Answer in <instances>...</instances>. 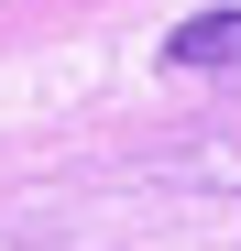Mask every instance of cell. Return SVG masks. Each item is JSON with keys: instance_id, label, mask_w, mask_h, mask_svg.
<instances>
[{"instance_id": "cell-1", "label": "cell", "mask_w": 241, "mask_h": 251, "mask_svg": "<svg viewBox=\"0 0 241 251\" xmlns=\"http://www.w3.org/2000/svg\"><path fill=\"white\" fill-rule=\"evenodd\" d=\"M165 66L176 76H241V11H186L165 33Z\"/></svg>"}, {"instance_id": "cell-2", "label": "cell", "mask_w": 241, "mask_h": 251, "mask_svg": "<svg viewBox=\"0 0 241 251\" xmlns=\"http://www.w3.org/2000/svg\"><path fill=\"white\" fill-rule=\"evenodd\" d=\"M186 175H209V186H241V120H230L219 142H197V153H186Z\"/></svg>"}]
</instances>
